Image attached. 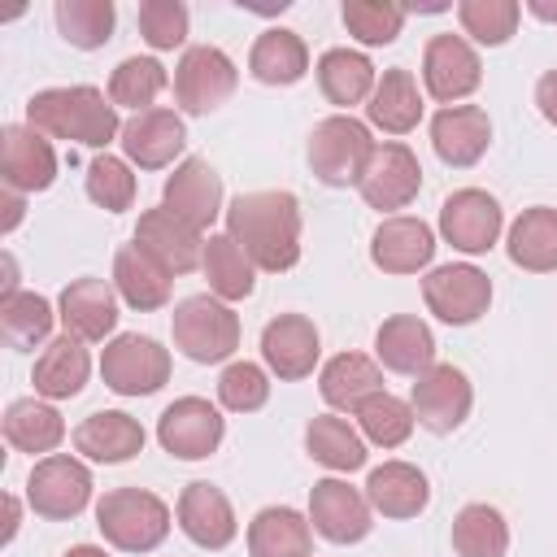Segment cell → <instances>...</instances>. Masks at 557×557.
<instances>
[{
    "mask_svg": "<svg viewBox=\"0 0 557 557\" xmlns=\"http://www.w3.org/2000/svg\"><path fill=\"white\" fill-rule=\"evenodd\" d=\"M226 235L265 274L300 261V205L292 191H244L226 209Z\"/></svg>",
    "mask_w": 557,
    "mask_h": 557,
    "instance_id": "cell-1",
    "label": "cell"
},
{
    "mask_svg": "<svg viewBox=\"0 0 557 557\" xmlns=\"http://www.w3.org/2000/svg\"><path fill=\"white\" fill-rule=\"evenodd\" d=\"M26 126H35L48 139H74L83 148H109L122 135L117 104L91 83L35 91L26 100Z\"/></svg>",
    "mask_w": 557,
    "mask_h": 557,
    "instance_id": "cell-2",
    "label": "cell"
},
{
    "mask_svg": "<svg viewBox=\"0 0 557 557\" xmlns=\"http://www.w3.org/2000/svg\"><path fill=\"white\" fill-rule=\"evenodd\" d=\"M96 527L122 553H152L170 535V505L148 487H113L96 500Z\"/></svg>",
    "mask_w": 557,
    "mask_h": 557,
    "instance_id": "cell-3",
    "label": "cell"
},
{
    "mask_svg": "<svg viewBox=\"0 0 557 557\" xmlns=\"http://www.w3.org/2000/svg\"><path fill=\"white\" fill-rule=\"evenodd\" d=\"M170 331H174V348L200 366L226 361L239 348V313L226 300H218L213 292L178 300Z\"/></svg>",
    "mask_w": 557,
    "mask_h": 557,
    "instance_id": "cell-4",
    "label": "cell"
},
{
    "mask_svg": "<svg viewBox=\"0 0 557 557\" xmlns=\"http://www.w3.org/2000/svg\"><path fill=\"white\" fill-rule=\"evenodd\" d=\"M374 152L370 126L357 122L352 113H331L309 131V170L326 187H348L361 178L366 161Z\"/></svg>",
    "mask_w": 557,
    "mask_h": 557,
    "instance_id": "cell-5",
    "label": "cell"
},
{
    "mask_svg": "<svg viewBox=\"0 0 557 557\" xmlns=\"http://www.w3.org/2000/svg\"><path fill=\"white\" fill-rule=\"evenodd\" d=\"M100 374L117 396H152L170 383V348L148 335H113L100 352Z\"/></svg>",
    "mask_w": 557,
    "mask_h": 557,
    "instance_id": "cell-6",
    "label": "cell"
},
{
    "mask_svg": "<svg viewBox=\"0 0 557 557\" xmlns=\"http://www.w3.org/2000/svg\"><path fill=\"white\" fill-rule=\"evenodd\" d=\"M235 83H239L235 61L222 48H213V44L187 48L178 57V65H174V100H178L183 113H213V109H222L231 100Z\"/></svg>",
    "mask_w": 557,
    "mask_h": 557,
    "instance_id": "cell-7",
    "label": "cell"
},
{
    "mask_svg": "<svg viewBox=\"0 0 557 557\" xmlns=\"http://www.w3.org/2000/svg\"><path fill=\"white\" fill-rule=\"evenodd\" d=\"M422 300L440 322L470 326L492 305V278L470 261H448V265H435L422 278Z\"/></svg>",
    "mask_w": 557,
    "mask_h": 557,
    "instance_id": "cell-8",
    "label": "cell"
},
{
    "mask_svg": "<svg viewBox=\"0 0 557 557\" xmlns=\"http://www.w3.org/2000/svg\"><path fill=\"white\" fill-rule=\"evenodd\" d=\"M91 500V470L78 457L65 453H48L44 461H35V470L26 474V505L39 518H78Z\"/></svg>",
    "mask_w": 557,
    "mask_h": 557,
    "instance_id": "cell-9",
    "label": "cell"
},
{
    "mask_svg": "<svg viewBox=\"0 0 557 557\" xmlns=\"http://www.w3.org/2000/svg\"><path fill=\"white\" fill-rule=\"evenodd\" d=\"M222 435H226V418L205 396H178L157 418V444L178 461H200L218 453Z\"/></svg>",
    "mask_w": 557,
    "mask_h": 557,
    "instance_id": "cell-10",
    "label": "cell"
},
{
    "mask_svg": "<svg viewBox=\"0 0 557 557\" xmlns=\"http://www.w3.org/2000/svg\"><path fill=\"white\" fill-rule=\"evenodd\" d=\"M505 231V213L500 200L487 196L483 187H461L440 205V235L444 244H453L466 257L487 252Z\"/></svg>",
    "mask_w": 557,
    "mask_h": 557,
    "instance_id": "cell-11",
    "label": "cell"
},
{
    "mask_svg": "<svg viewBox=\"0 0 557 557\" xmlns=\"http://www.w3.org/2000/svg\"><path fill=\"white\" fill-rule=\"evenodd\" d=\"M409 405H413L418 426H426L435 435H448L470 418L474 387H470L466 370H457L448 361H435L426 374H418V383L409 392Z\"/></svg>",
    "mask_w": 557,
    "mask_h": 557,
    "instance_id": "cell-12",
    "label": "cell"
},
{
    "mask_svg": "<svg viewBox=\"0 0 557 557\" xmlns=\"http://www.w3.org/2000/svg\"><path fill=\"white\" fill-rule=\"evenodd\" d=\"M422 83H426L431 100H440V104L466 100L483 83L474 44L466 35H431L422 48Z\"/></svg>",
    "mask_w": 557,
    "mask_h": 557,
    "instance_id": "cell-13",
    "label": "cell"
},
{
    "mask_svg": "<svg viewBox=\"0 0 557 557\" xmlns=\"http://www.w3.org/2000/svg\"><path fill=\"white\" fill-rule=\"evenodd\" d=\"M418 187H422L418 157L405 144H396V139L374 144V152H370V161H366V170L357 178L361 200L370 209H405L418 196Z\"/></svg>",
    "mask_w": 557,
    "mask_h": 557,
    "instance_id": "cell-14",
    "label": "cell"
},
{
    "mask_svg": "<svg viewBox=\"0 0 557 557\" xmlns=\"http://www.w3.org/2000/svg\"><path fill=\"white\" fill-rule=\"evenodd\" d=\"M370 513L374 509H370L366 492H357L344 479H318L309 487V522L331 544H357V540H366L370 527H374Z\"/></svg>",
    "mask_w": 557,
    "mask_h": 557,
    "instance_id": "cell-15",
    "label": "cell"
},
{
    "mask_svg": "<svg viewBox=\"0 0 557 557\" xmlns=\"http://www.w3.org/2000/svg\"><path fill=\"white\" fill-rule=\"evenodd\" d=\"M135 244H139L157 265H165L170 274H187V270H196L200 257H205V231H196L191 222H183V218L170 213L165 205L139 213Z\"/></svg>",
    "mask_w": 557,
    "mask_h": 557,
    "instance_id": "cell-16",
    "label": "cell"
},
{
    "mask_svg": "<svg viewBox=\"0 0 557 557\" xmlns=\"http://www.w3.org/2000/svg\"><path fill=\"white\" fill-rule=\"evenodd\" d=\"M117 144H122V157H126L131 165H139V170H165V165L183 152L187 131H183V117H178L174 109H161V104H157V109L131 113V117L122 122Z\"/></svg>",
    "mask_w": 557,
    "mask_h": 557,
    "instance_id": "cell-17",
    "label": "cell"
},
{
    "mask_svg": "<svg viewBox=\"0 0 557 557\" xmlns=\"http://www.w3.org/2000/svg\"><path fill=\"white\" fill-rule=\"evenodd\" d=\"M0 174L9 191H48L57 178V152L52 139L35 126H4L0 131Z\"/></svg>",
    "mask_w": 557,
    "mask_h": 557,
    "instance_id": "cell-18",
    "label": "cell"
},
{
    "mask_svg": "<svg viewBox=\"0 0 557 557\" xmlns=\"http://www.w3.org/2000/svg\"><path fill=\"white\" fill-rule=\"evenodd\" d=\"M318 352H322V339L305 313H278L261 331V357H265L270 374L287 379V383L309 379L318 366Z\"/></svg>",
    "mask_w": 557,
    "mask_h": 557,
    "instance_id": "cell-19",
    "label": "cell"
},
{
    "mask_svg": "<svg viewBox=\"0 0 557 557\" xmlns=\"http://www.w3.org/2000/svg\"><path fill=\"white\" fill-rule=\"evenodd\" d=\"M161 205L170 213H178L183 222H191L196 231H209L213 218L222 213V178L205 157H187L174 165V174L165 178V196Z\"/></svg>",
    "mask_w": 557,
    "mask_h": 557,
    "instance_id": "cell-20",
    "label": "cell"
},
{
    "mask_svg": "<svg viewBox=\"0 0 557 557\" xmlns=\"http://www.w3.org/2000/svg\"><path fill=\"white\" fill-rule=\"evenodd\" d=\"M435 257V231L422 218H383L374 239H370V261L383 274H418Z\"/></svg>",
    "mask_w": 557,
    "mask_h": 557,
    "instance_id": "cell-21",
    "label": "cell"
},
{
    "mask_svg": "<svg viewBox=\"0 0 557 557\" xmlns=\"http://www.w3.org/2000/svg\"><path fill=\"white\" fill-rule=\"evenodd\" d=\"M492 144V122L479 104H444L431 117V148L444 165H474Z\"/></svg>",
    "mask_w": 557,
    "mask_h": 557,
    "instance_id": "cell-22",
    "label": "cell"
},
{
    "mask_svg": "<svg viewBox=\"0 0 557 557\" xmlns=\"http://www.w3.org/2000/svg\"><path fill=\"white\" fill-rule=\"evenodd\" d=\"M57 318L65 326V335L91 344V339H104L113 326H117V287H109L104 278H74L61 300H57Z\"/></svg>",
    "mask_w": 557,
    "mask_h": 557,
    "instance_id": "cell-23",
    "label": "cell"
},
{
    "mask_svg": "<svg viewBox=\"0 0 557 557\" xmlns=\"http://www.w3.org/2000/svg\"><path fill=\"white\" fill-rule=\"evenodd\" d=\"M174 513H178L183 535H187L191 544H200V548H226V544L235 540V531H239L226 492L213 487V483H205V479H196V483L183 487Z\"/></svg>",
    "mask_w": 557,
    "mask_h": 557,
    "instance_id": "cell-24",
    "label": "cell"
},
{
    "mask_svg": "<svg viewBox=\"0 0 557 557\" xmlns=\"http://www.w3.org/2000/svg\"><path fill=\"white\" fill-rule=\"evenodd\" d=\"M144 440H148L144 426L122 409H96L74 426V448L100 466H122V461L139 457Z\"/></svg>",
    "mask_w": 557,
    "mask_h": 557,
    "instance_id": "cell-25",
    "label": "cell"
},
{
    "mask_svg": "<svg viewBox=\"0 0 557 557\" xmlns=\"http://www.w3.org/2000/svg\"><path fill=\"white\" fill-rule=\"evenodd\" d=\"M374 357H379V366L383 370H392V374H426L431 366H435V335H431V326L422 322V318H413V313H396V318H387L383 326H379V335H374Z\"/></svg>",
    "mask_w": 557,
    "mask_h": 557,
    "instance_id": "cell-26",
    "label": "cell"
},
{
    "mask_svg": "<svg viewBox=\"0 0 557 557\" xmlns=\"http://www.w3.org/2000/svg\"><path fill=\"white\" fill-rule=\"evenodd\" d=\"M366 500L383 518H418L431 500V483L409 461H383L366 479Z\"/></svg>",
    "mask_w": 557,
    "mask_h": 557,
    "instance_id": "cell-27",
    "label": "cell"
},
{
    "mask_svg": "<svg viewBox=\"0 0 557 557\" xmlns=\"http://www.w3.org/2000/svg\"><path fill=\"white\" fill-rule=\"evenodd\" d=\"M318 392H322V400H326L331 409L357 413L370 396L387 392V387H383V366L370 361L366 352H339V357H331V361L322 366Z\"/></svg>",
    "mask_w": 557,
    "mask_h": 557,
    "instance_id": "cell-28",
    "label": "cell"
},
{
    "mask_svg": "<svg viewBox=\"0 0 557 557\" xmlns=\"http://www.w3.org/2000/svg\"><path fill=\"white\" fill-rule=\"evenodd\" d=\"M248 553L252 557H309L313 553V522L292 505H265L248 522Z\"/></svg>",
    "mask_w": 557,
    "mask_h": 557,
    "instance_id": "cell-29",
    "label": "cell"
},
{
    "mask_svg": "<svg viewBox=\"0 0 557 557\" xmlns=\"http://www.w3.org/2000/svg\"><path fill=\"white\" fill-rule=\"evenodd\" d=\"M305 70H309V48H305V39L296 30L270 26V30L257 35V44L248 52V74L257 83H265V87H292V83L305 78Z\"/></svg>",
    "mask_w": 557,
    "mask_h": 557,
    "instance_id": "cell-30",
    "label": "cell"
},
{
    "mask_svg": "<svg viewBox=\"0 0 557 557\" xmlns=\"http://www.w3.org/2000/svg\"><path fill=\"white\" fill-rule=\"evenodd\" d=\"M87 374H91V357H87L83 339L57 335V339L39 352L30 383H35V396H44V400H70V396L83 392Z\"/></svg>",
    "mask_w": 557,
    "mask_h": 557,
    "instance_id": "cell-31",
    "label": "cell"
},
{
    "mask_svg": "<svg viewBox=\"0 0 557 557\" xmlns=\"http://www.w3.org/2000/svg\"><path fill=\"white\" fill-rule=\"evenodd\" d=\"M366 117H370V126H379L387 135H405V131L418 126L422 96H418V83H413V74L405 65H392V70L379 74V83H374V91L366 100Z\"/></svg>",
    "mask_w": 557,
    "mask_h": 557,
    "instance_id": "cell-32",
    "label": "cell"
},
{
    "mask_svg": "<svg viewBox=\"0 0 557 557\" xmlns=\"http://www.w3.org/2000/svg\"><path fill=\"white\" fill-rule=\"evenodd\" d=\"M170 278L174 274L165 265H157L139 244H126L113 257V287L139 313H152V309H161L170 300Z\"/></svg>",
    "mask_w": 557,
    "mask_h": 557,
    "instance_id": "cell-33",
    "label": "cell"
},
{
    "mask_svg": "<svg viewBox=\"0 0 557 557\" xmlns=\"http://www.w3.org/2000/svg\"><path fill=\"white\" fill-rule=\"evenodd\" d=\"M505 248H509V261L531 274L557 270V209H548V205L522 209L509 226Z\"/></svg>",
    "mask_w": 557,
    "mask_h": 557,
    "instance_id": "cell-34",
    "label": "cell"
},
{
    "mask_svg": "<svg viewBox=\"0 0 557 557\" xmlns=\"http://www.w3.org/2000/svg\"><path fill=\"white\" fill-rule=\"evenodd\" d=\"M313 70H318L322 96H326L331 104H339V109H352V104L370 100V91H374V83H379L370 57L357 52V48H326Z\"/></svg>",
    "mask_w": 557,
    "mask_h": 557,
    "instance_id": "cell-35",
    "label": "cell"
},
{
    "mask_svg": "<svg viewBox=\"0 0 557 557\" xmlns=\"http://www.w3.org/2000/svg\"><path fill=\"white\" fill-rule=\"evenodd\" d=\"M200 270L209 278V292L218 300H248L252 287H257V265L248 261V252L222 231V235H209L205 239V257H200Z\"/></svg>",
    "mask_w": 557,
    "mask_h": 557,
    "instance_id": "cell-36",
    "label": "cell"
},
{
    "mask_svg": "<svg viewBox=\"0 0 557 557\" xmlns=\"http://www.w3.org/2000/svg\"><path fill=\"white\" fill-rule=\"evenodd\" d=\"M305 448L313 461H322L326 470H361L366 466V435L357 426H348L335 413H318L305 426Z\"/></svg>",
    "mask_w": 557,
    "mask_h": 557,
    "instance_id": "cell-37",
    "label": "cell"
},
{
    "mask_svg": "<svg viewBox=\"0 0 557 557\" xmlns=\"http://www.w3.org/2000/svg\"><path fill=\"white\" fill-rule=\"evenodd\" d=\"M4 440L17 453H52L65 440V422L48 400L26 396V400H13L4 409Z\"/></svg>",
    "mask_w": 557,
    "mask_h": 557,
    "instance_id": "cell-38",
    "label": "cell"
},
{
    "mask_svg": "<svg viewBox=\"0 0 557 557\" xmlns=\"http://www.w3.org/2000/svg\"><path fill=\"white\" fill-rule=\"evenodd\" d=\"M453 548L457 557H505L509 553V527L500 509L474 500L453 518Z\"/></svg>",
    "mask_w": 557,
    "mask_h": 557,
    "instance_id": "cell-39",
    "label": "cell"
},
{
    "mask_svg": "<svg viewBox=\"0 0 557 557\" xmlns=\"http://www.w3.org/2000/svg\"><path fill=\"white\" fill-rule=\"evenodd\" d=\"M113 26H117L113 0H57V30L65 35V44L83 52L104 48L113 39Z\"/></svg>",
    "mask_w": 557,
    "mask_h": 557,
    "instance_id": "cell-40",
    "label": "cell"
},
{
    "mask_svg": "<svg viewBox=\"0 0 557 557\" xmlns=\"http://www.w3.org/2000/svg\"><path fill=\"white\" fill-rule=\"evenodd\" d=\"M165 83H170V74L157 57H126L109 74V100L122 104V109L144 113V109H157L152 100L165 91Z\"/></svg>",
    "mask_w": 557,
    "mask_h": 557,
    "instance_id": "cell-41",
    "label": "cell"
},
{
    "mask_svg": "<svg viewBox=\"0 0 557 557\" xmlns=\"http://www.w3.org/2000/svg\"><path fill=\"white\" fill-rule=\"evenodd\" d=\"M352 418H357L366 444H374V448H400L413 435V422H418L413 418V405L400 400V396H392V392L370 396Z\"/></svg>",
    "mask_w": 557,
    "mask_h": 557,
    "instance_id": "cell-42",
    "label": "cell"
},
{
    "mask_svg": "<svg viewBox=\"0 0 557 557\" xmlns=\"http://www.w3.org/2000/svg\"><path fill=\"white\" fill-rule=\"evenodd\" d=\"M52 305L35 292H13V296H0V331L13 348H35L48 339L52 331Z\"/></svg>",
    "mask_w": 557,
    "mask_h": 557,
    "instance_id": "cell-43",
    "label": "cell"
},
{
    "mask_svg": "<svg viewBox=\"0 0 557 557\" xmlns=\"http://www.w3.org/2000/svg\"><path fill=\"white\" fill-rule=\"evenodd\" d=\"M457 17H461V30L483 44V48H500L509 44V35L518 30V0H461L457 4Z\"/></svg>",
    "mask_w": 557,
    "mask_h": 557,
    "instance_id": "cell-44",
    "label": "cell"
},
{
    "mask_svg": "<svg viewBox=\"0 0 557 557\" xmlns=\"http://www.w3.org/2000/svg\"><path fill=\"white\" fill-rule=\"evenodd\" d=\"M344 26L357 44L366 48H383L400 35L405 26V4L392 0H344Z\"/></svg>",
    "mask_w": 557,
    "mask_h": 557,
    "instance_id": "cell-45",
    "label": "cell"
},
{
    "mask_svg": "<svg viewBox=\"0 0 557 557\" xmlns=\"http://www.w3.org/2000/svg\"><path fill=\"white\" fill-rule=\"evenodd\" d=\"M87 196H91L100 209H109V213L131 209V200H135L131 161H126V157H109V152L91 157V165H87Z\"/></svg>",
    "mask_w": 557,
    "mask_h": 557,
    "instance_id": "cell-46",
    "label": "cell"
},
{
    "mask_svg": "<svg viewBox=\"0 0 557 557\" xmlns=\"http://www.w3.org/2000/svg\"><path fill=\"white\" fill-rule=\"evenodd\" d=\"M218 400L231 409V413H252L270 400V379L257 361H231L218 379Z\"/></svg>",
    "mask_w": 557,
    "mask_h": 557,
    "instance_id": "cell-47",
    "label": "cell"
},
{
    "mask_svg": "<svg viewBox=\"0 0 557 557\" xmlns=\"http://www.w3.org/2000/svg\"><path fill=\"white\" fill-rule=\"evenodd\" d=\"M187 4L183 0H144L139 4V35L148 39V48L170 52L187 39Z\"/></svg>",
    "mask_w": 557,
    "mask_h": 557,
    "instance_id": "cell-48",
    "label": "cell"
},
{
    "mask_svg": "<svg viewBox=\"0 0 557 557\" xmlns=\"http://www.w3.org/2000/svg\"><path fill=\"white\" fill-rule=\"evenodd\" d=\"M535 104H540L544 122H553V126H557V70L540 74V83H535Z\"/></svg>",
    "mask_w": 557,
    "mask_h": 557,
    "instance_id": "cell-49",
    "label": "cell"
},
{
    "mask_svg": "<svg viewBox=\"0 0 557 557\" xmlns=\"http://www.w3.org/2000/svg\"><path fill=\"white\" fill-rule=\"evenodd\" d=\"M17 222H22V196L9 191V196H4V226H0V231H13Z\"/></svg>",
    "mask_w": 557,
    "mask_h": 557,
    "instance_id": "cell-50",
    "label": "cell"
},
{
    "mask_svg": "<svg viewBox=\"0 0 557 557\" xmlns=\"http://www.w3.org/2000/svg\"><path fill=\"white\" fill-rule=\"evenodd\" d=\"M527 9H531L535 17H544V22H557V4H553V0H527Z\"/></svg>",
    "mask_w": 557,
    "mask_h": 557,
    "instance_id": "cell-51",
    "label": "cell"
},
{
    "mask_svg": "<svg viewBox=\"0 0 557 557\" xmlns=\"http://www.w3.org/2000/svg\"><path fill=\"white\" fill-rule=\"evenodd\" d=\"M4 505H9V527H4V540H13V535H17V496H4Z\"/></svg>",
    "mask_w": 557,
    "mask_h": 557,
    "instance_id": "cell-52",
    "label": "cell"
},
{
    "mask_svg": "<svg viewBox=\"0 0 557 557\" xmlns=\"http://www.w3.org/2000/svg\"><path fill=\"white\" fill-rule=\"evenodd\" d=\"M65 557H109V553H104V548H96V544H74Z\"/></svg>",
    "mask_w": 557,
    "mask_h": 557,
    "instance_id": "cell-53",
    "label": "cell"
}]
</instances>
